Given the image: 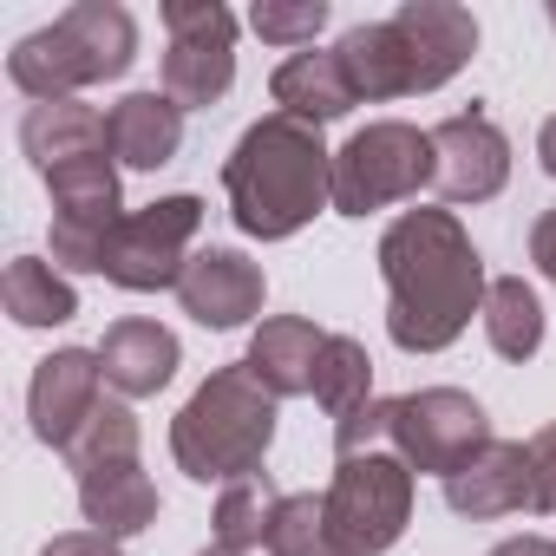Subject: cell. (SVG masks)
Wrapping results in <instances>:
<instances>
[{
  "label": "cell",
  "instance_id": "cell-28",
  "mask_svg": "<svg viewBox=\"0 0 556 556\" xmlns=\"http://www.w3.org/2000/svg\"><path fill=\"white\" fill-rule=\"evenodd\" d=\"M262 549L268 556H348L341 536H334V523H328V497H315V491L282 497V510H275Z\"/></svg>",
  "mask_w": 556,
  "mask_h": 556
},
{
  "label": "cell",
  "instance_id": "cell-25",
  "mask_svg": "<svg viewBox=\"0 0 556 556\" xmlns=\"http://www.w3.org/2000/svg\"><path fill=\"white\" fill-rule=\"evenodd\" d=\"M484 341H491V354L497 361H536V348H543V302H536V289L523 282V275H491V289H484Z\"/></svg>",
  "mask_w": 556,
  "mask_h": 556
},
{
  "label": "cell",
  "instance_id": "cell-36",
  "mask_svg": "<svg viewBox=\"0 0 556 556\" xmlns=\"http://www.w3.org/2000/svg\"><path fill=\"white\" fill-rule=\"evenodd\" d=\"M536 164H543V177H556V118H543V131H536Z\"/></svg>",
  "mask_w": 556,
  "mask_h": 556
},
{
  "label": "cell",
  "instance_id": "cell-6",
  "mask_svg": "<svg viewBox=\"0 0 556 556\" xmlns=\"http://www.w3.org/2000/svg\"><path fill=\"white\" fill-rule=\"evenodd\" d=\"M203 229V197L177 190V197H157L144 210H131L105 249V282L125 289V295H164L184 282V268H190V242Z\"/></svg>",
  "mask_w": 556,
  "mask_h": 556
},
{
  "label": "cell",
  "instance_id": "cell-35",
  "mask_svg": "<svg viewBox=\"0 0 556 556\" xmlns=\"http://www.w3.org/2000/svg\"><path fill=\"white\" fill-rule=\"evenodd\" d=\"M491 556H556V543L549 536H504Z\"/></svg>",
  "mask_w": 556,
  "mask_h": 556
},
{
  "label": "cell",
  "instance_id": "cell-12",
  "mask_svg": "<svg viewBox=\"0 0 556 556\" xmlns=\"http://www.w3.org/2000/svg\"><path fill=\"white\" fill-rule=\"evenodd\" d=\"M262 295H268V275H262V262H249L242 249H216V242L190 255L184 282H177V302H184V315H190L197 328H216V334H229V328H249V321L262 315Z\"/></svg>",
  "mask_w": 556,
  "mask_h": 556
},
{
  "label": "cell",
  "instance_id": "cell-24",
  "mask_svg": "<svg viewBox=\"0 0 556 556\" xmlns=\"http://www.w3.org/2000/svg\"><path fill=\"white\" fill-rule=\"evenodd\" d=\"M0 302H8V315L21 328H66L79 315V289L73 275L47 255H14L8 275H0Z\"/></svg>",
  "mask_w": 556,
  "mask_h": 556
},
{
  "label": "cell",
  "instance_id": "cell-5",
  "mask_svg": "<svg viewBox=\"0 0 556 556\" xmlns=\"http://www.w3.org/2000/svg\"><path fill=\"white\" fill-rule=\"evenodd\" d=\"M321 497H328V523L348 556H387L413 523V465L400 452L341 458Z\"/></svg>",
  "mask_w": 556,
  "mask_h": 556
},
{
  "label": "cell",
  "instance_id": "cell-23",
  "mask_svg": "<svg viewBox=\"0 0 556 556\" xmlns=\"http://www.w3.org/2000/svg\"><path fill=\"white\" fill-rule=\"evenodd\" d=\"M341 66L354 79L361 99H413V66H406V47H400V27L393 21H361L341 34Z\"/></svg>",
  "mask_w": 556,
  "mask_h": 556
},
{
  "label": "cell",
  "instance_id": "cell-20",
  "mask_svg": "<svg viewBox=\"0 0 556 556\" xmlns=\"http://www.w3.org/2000/svg\"><path fill=\"white\" fill-rule=\"evenodd\" d=\"M79 510H86V530H105L125 543L157 523V484L144 478L138 458L99 465V471H79Z\"/></svg>",
  "mask_w": 556,
  "mask_h": 556
},
{
  "label": "cell",
  "instance_id": "cell-16",
  "mask_svg": "<svg viewBox=\"0 0 556 556\" xmlns=\"http://www.w3.org/2000/svg\"><path fill=\"white\" fill-rule=\"evenodd\" d=\"M321 348H328V334H321L308 315H268V321L249 334L242 367H249L275 400H302V393H315Z\"/></svg>",
  "mask_w": 556,
  "mask_h": 556
},
{
  "label": "cell",
  "instance_id": "cell-22",
  "mask_svg": "<svg viewBox=\"0 0 556 556\" xmlns=\"http://www.w3.org/2000/svg\"><path fill=\"white\" fill-rule=\"evenodd\" d=\"M8 79L34 99V105H60V99H79L92 79H86V60H79V47L66 40V27L53 21V27H40V34H27L14 53H8Z\"/></svg>",
  "mask_w": 556,
  "mask_h": 556
},
{
  "label": "cell",
  "instance_id": "cell-3",
  "mask_svg": "<svg viewBox=\"0 0 556 556\" xmlns=\"http://www.w3.org/2000/svg\"><path fill=\"white\" fill-rule=\"evenodd\" d=\"M268 445H275V393L242 361L236 367H216L184 400V413L170 419V458L197 484L255 478L262 458H268Z\"/></svg>",
  "mask_w": 556,
  "mask_h": 556
},
{
  "label": "cell",
  "instance_id": "cell-11",
  "mask_svg": "<svg viewBox=\"0 0 556 556\" xmlns=\"http://www.w3.org/2000/svg\"><path fill=\"white\" fill-rule=\"evenodd\" d=\"M105 406V367L99 354L86 348H53L40 367H34V387H27V419H34V439L53 445L66 458V445L86 432V419Z\"/></svg>",
  "mask_w": 556,
  "mask_h": 556
},
{
  "label": "cell",
  "instance_id": "cell-38",
  "mask_svg": "<svg viewBox=\"0 0 556 556\" xmlns=\"http://www.w3.org/2000/svg\"><path fill=\"white\" fill-rule=\"evenodd\" d=\"M549 27H556V8H549Z\"/></svg>",
  "mask_w": 556,
  "mask_h": 556
},
{
  "label": "cell",
  "instance_id": "cell-4",
  "mask_svg": "<svg viewBox=\"0 0 556 556\" xmlns=\"http://www.w3.org/2000/svg\"><path fill=\"white\" fill-rule=\"evenodd\" d=\"M432 184V131L406 118H374L334 151V210L374 216L387 203H413Z\"/></svg>",
  "mask_w": 556,
  "mask_h": 556
},
{
  "label": "cell",
  "instance_id": "cell-18",
  "mask_svg": "<svg viewBox=\"0 0 556 556\" xmlns=\"http://www.w3.org/2000/svg\"><path fill=\"white\" fill-rule=\"evenodd\" d=\"M21 151L34 157V170H60V164H79V157H99L112 151V131H105V112H92L86 99H60V105H27L21 118Z\"/></svg>",
  "mask_w": 556,
  "mask_h": 556
},
{
  "label": "cell",
  "instance_id": "cell-13",
  "mask_svg": "<svg viewBox=\"0 0 556 556\" xmlns=\"http://www.w3.org/2000/svg\"><path fill=\"white\" fill-rule=\"evenodd\" d=\"M400 27V47H406V66H413V99L419 92H439L445 79L465 73V60L478 53V21L452 0H406L393 14Z\"/></svg>",
  "mask_w": 556,
  "mask_h": 556
},
{
  "label": "cell",
  "instance_id": "cell-31",
  "mask_svg": "<svg viewBox=\"0 0 556 556\" xmlns=\"http://www.w3.org/2000/svg\"><path fill=\"white\" fill-rule=\"evenodd\" d=\"M393 445V400H367L361 413L334 419V458H361V452H387Z\"/></svg>",
  "mask_w": 556,
  "mask_h": 556
},
{
  "label": "cell",
  "instance_id": "cell-37",
  "mask_svg": "<svg viewBox=\"0 0 556 556\" xmlns=\"http://www.w3.org/2000/svg\"><path fill=\"white\" fill-rule=\"evenodd\" d=\"M197 556H242V549H223V543H210V549H197Z\"/></svg>",
  "mask_w": 556,
  "mask_h": 556
},
{
  "label": "cell",
  "instance_id": "cell-15",
  "mask_svg": "<svg viewBox=\"0 0 556 556\" xmlns=\"http://www.w3.org/2000/svg\"><path fill=\"white\" fill-rule=\"evenodd\" d=\"M445 504L471 523H491V517H510V510H530V445L517 439H491L465 471L445 478Z\"/></svg>",
  "mask_w": 556,
  "mask_h": 556
},
{
  "label": "cell",
  "instance_id": "cell-27",
  "mask_svg": "<svg viewBox=\"0 0 556 556\" xmlns=\"http://www.w3.org/2000/svg\"><path fill=\"white\" fill-rule=\"evenodd\" d=\"M315 400H321L328 419H348V413H361L374 400V361H367V348L354 334H328L321 367H315Z\"/></svg>",
  "mask_w": 556,
  "mask_h": 556
},
{
  "label": "cell",
  "instance_id": "cell-2",
  "mask_svg": "<svg viewBox=\"0 0 556 556\" xmlns=\"http://www.w3.org/2000/svg\"><path fill=\"white\" fill-rule=\"evenodd\" d=\"M223 197L249 242H289L321 210H334V151L315 125L268 112L236 138L223 164Z\"/></svg>",
  "mask_w": 556,
  "mask_h": 556
},
{
  "label": "cell",
  "instance_id": "cell-32",
  "mask_svg": "<svg viewBox=\"0 0 556 556\" xmlns=\"http://www.w3.org/2000/svg\"><path fill=\"white\" fill-rule=\"evenodd\" d=\"M530 510L556 517V426L530 439Z\"/></svg>",
  "mask_w": 556,
  "mask_h": 556
},
{
  "label": "cell",
  "instance_id": "cell-9",
  "mask_svg": "<svg viewBox=\"0 0 556 556\" xmlns=\"http://www.w3.org/2000/svg\"><path fill=\"white\" fill-rule=\"evenodd\" d=\"M484 445H491V419H484V406L471 393H458V387H419V393L393 400V452L413 465V478L432 471L445 484Z\"/></svg>",
  "mask_w": 556,
  "mask_h": 556
},
{
  "label": "cell",
  "instance_id": "cell-26",
  "mask_svg": "<svg viewBox=\"0 0 556 556\" xmlns=\"http://www.w3.org/2000/svg\"><path fill=\"white\" fill-rule=\"evenodd\" d=\"M275 510H282V491H275V478H268V471L223 484V497H216V543L249 556L255 543H268Z\"/></svg>",
  "mask_w": 556,
  "mask_h": 556
},
{
  "label": "cell",
  "instance_id": "cell-19",
  "mask_svg": "<svg viewBox=\"0 0 556 556\" xmlns=\"http://www.w3.org/2000/svg\"><path fill=\"white\" fill-rule=\"evenodd\" d=\"M105 131H112V157L125 170H164L184 144V112L164 92H125L105 112Z\"/></svg>",
  "mask_w": 556,
  "mask_h": 556
},
{
  "label": "cell",
  "instance_id": "cell-17",
  "mask_svg": "<svg viewBox=\"0 0 556 556\" xmlns=\"http://www.w3.org/2000/svg\"><path fill=\"white\" fill-rule=\"evenodd\" d=\"M268 99H275V112H289V118H302V125H315V131L334 125V118H348V112L361 105V92H354L341 53H321V47L289 53L282 66H275Z\"/></svg>",
  "mask_w": 556,
  "mask_h": 556
},
{
  "label": "cell",
  "instance_id": "cell-10",
  "mask_svg": "<svg viewBox=\"0 0 556 556\" xmlns=\"http://www.w3.org/2000/svg\"><path fill=\"white\" fill-rule=\"evenodd\" d=\"M510 184V138L471 105L432 125V190L445 203H491Z\"/></svg>",
  "mask_w": 556,
  "mask_h": 556
},
{
  "label": "cell",
  "instance_id": "cell-29",
  "mask_svg": "<svg viewBox=\"0 0 556 556\" xmlns=\"http://www.w3.org/2000/svg\"><path fill=\"white\" fill-rule=\"evenodd\" d=\"M138 413L125 406V400H105L92 419H86V432L66 445V465L73 471H99V465H125V458H138Z\"/></svg>",
  "mask_w": 556,
  "mask_h": 556
},
{
  "label": "cell",
  "instance_id": "cell-30",
  "mask_svg": "<svg viewBox=\"0 0 556 556\" xmlns=\"http://www.w3.org/2000/svg\"><path fill=\"white\" fill-rule=\"evenodd\" d=\"M249 27H255L268 47L308 53L315 34L328 27V0H255V8H249Z\"/></svg>",
  "mask_w": 556,
  "mask_h": 556
},
{
  "label": "cell",
  "instance_id": "cell-34",
  "mask_svg": "<svg viewBox=\"0 0 556 556\" xmlns=\"http://www.w3.org/2000/svg\"><path fill=\"white\" fill-rule=\"evenodd\" d=\"M530 262L543 268V282H556V210H543L530 223Z\"/></svg>",
  "mask_w": 556,
  "mask_h": 556
},
{
  "label": "cell",
  "instance_id": "cell-33",
  "mask_svg": "<svg viewBox=\"0 0 556 556\" xmlns=\"http://www.w3.org/2000/svg\"><path fill=\"white\" fill-rule=\"evenodd\" d=\"M40 556H125V549H118V536H105V530H66V536H53Z\"/></svg>",
  "mask_w": 556,
  "mask_h": 556
},
{
  "label": "cell",
  "instance_id": "cell-7",
  "mask_svg": "<svg viewBox=\"0 0 556 556\" xmlns=\"http://www.w3.org/2000/svg\"><path fill=\"white\" fill-rule=\"evenodd\" d=\"M47 197H53V262L73 275H99L118 223L131 216L118 203V157L99 151V157L47 170Z\"/></svg>",
  "mask_w": 556,
  "mask_h": 556
},
{
  "label": "cell",
  "instance_id": "cell-14",
  "mask_svg": "<svg viewBox=\"0 0 556 556\" xmlns=\"http://www.w3.org/2000/svg\"><path fill=\"white\" fill-rule=\"evenodd\" d=\"M92 354H99L105 387H112L118 400H151V393H164V387L177 380V361H184L177 334H170L164 321H144V315L112 321Z\"/></svg>",
  "mask_w": 556,
  "mask_h": 556
},
{
  "label": "cell",
  "instance_id": "cell-1",
  "mask_svg": "<svg viewBox=\"0 0 556 556\" xmlns=\"http://www.w3.org/2000/svg\"><path fill=\"white\" fill-rule=\"evenodd\" d=\"M387 334L400 354H445L484 315V255L452 210H406L380 236Z\"/></svg>",
  "mask_w": 556,
  "mask_h": 556
},
{
  "label": "cell",
  "instance_id": "cell-21",
  "mask_svg": "<svg viewBox=\"0 0 556 556\" xmlns=\"http://www.w3.org/2000/svg\"><path fill=\"white\" fill-rule=\"evenodd\" d=\"M60 27H66V40L79 47L92 86L131 73V60H138V21L118 8V0H73V8L60 14Z\"/></svg>",
  "mask_w": 556,
  "mask_h": 556
},
{
  "label": "cell",
  "instance_id": "cell-8",
  "mask_svg": "<svg viewBox=\"0 0 556 556\" xmlns=\"http://www.w3.org/2000/svg\"><path fill=\"white\" fill-rule=\"evenodd\" d=\"M164 99L177 112H210L236 86V14L216 0H164Z\"/></svg>",
  "mask_w": 556,
  "mask_h": 556
}]
</instances>
